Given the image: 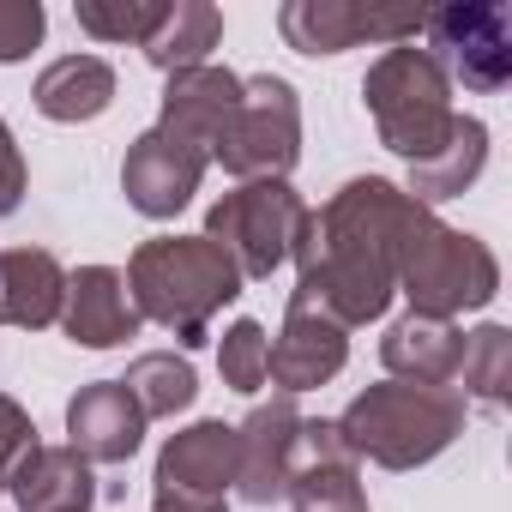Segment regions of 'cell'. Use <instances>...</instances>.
<instances>
[{
	"instance_id": "cell-1",
	"label": "cell",
	"mask_w": 512,
	"mask_h": 512,
	"mask_svg": "<svg viewBox=\"0 0 512 512\" xmlns=\"http://www.w3.org/2000/svg\"><path fill=\"white\" fill-rule=\"evenodd\" d=\"M428 205H416L398 181L386 175H356L344 181L320 211H308V229L296 241V302L320 308L326 320L368 326L392 308L398 296V247L416 229Z\"/></svg>"
},
{
	"instance_id": "cell-2",
	"label": "cell",
	"mask_w": 512,
	"mask_h": 512,
	"mask_svg": "<svg viewBox=\"0 0 512 512\" xmlns=\"http://www.w3.org/2000/svg\"><path fill=\"white\" fill-rule=\"evenodd\" d=\"M121 278H127V296H133L139 320H157L163 332H175L181 350H199L211 338V320L229 302H241V290H247L235 260L205 235H151V241H139Z\"/></svg>"
},
{
	"instance_id": "cell-3",
	"label": "cell",
	"mask_w": 512,
	"mask_h": 512,
	"mask_svg": "<svg viewBox=\"0 0 512 512\" xmlns=\"http://www.w3.org/2000/svg\"><path fill=\"white\" fill-rule=\"evenodd\" d=\"M464 434V392L458 386H404L380 380L356 392L338 416V440L350 458L380 464V470H416L434 464L452 440Z\"/></svg>"
},
{
	"instance_id": "cell-4",
	"label": "cell",
	"mask_w": 512,
	"mask_h": 512,
	"mask_svg": "<svg viewBox=\"0 0 512 512\" xmlns=\"http://www.w3.org/2000/svg\"><path fill=\"white\" fill-rule=\"evenodd\" d=\"M398 296L416 320H458L500 296V260L482 235H464L440 223L434 211L416 217V229L398 247Z\"/></svg>"
},
{
	"instance_id": "cell-5",
	"label": "cell",
	"mask_w": 512,
	"mask_h": 512,
	"mask_svg": "<svg viewBox=\"0 0 512 512\" xmlns=\"http://www.w3.org/2000/svg\"><path fill=\"white\" fill-rule=\"evenodd\" d=\"M362 103L374 115V133L392 157L422 163L446 145L458 109H452V79L446 67L416 49V43H392L380 49V61L362 73Z\"/></svg>"
},
{
	"instance_id": "cell-6",
	"label": "cell",
	"mask_w": 512,
	"mask_h": 512,
	"mask_svg": "<svg viewBox=\"0 0 512 512\" xmlns=\"http://www.w3.org/2000/svg\"><path fill=\"white\" fill-rule=\"evenodd\" d=\"M308 199L290 181H241L205 211V241H217L247 284L272 278L284 260H296V241L308 229Z\"/></svg>"
},
{
	"instance_id": "cell-7",
	"label": "cell",
	"mask_w": 512,
	"mask_h": 512,
	"mask_svg": "<svg viewBox=\"0 0 512 512\" xmlns=\"http://www.w3.org/2000/svg\"><path fill=\"white\" fill-rule=\"evenodd\" d=\"M302 157V103L296 85L278 73H253L241 79V103L229 115V127L211 145V163H223V175L235 181H284Z\"/></svg>"
},
{
	"instance_id": "cell-8",
	"label": "cell",
	"mask_w": 512,
	"mask_h": 512,
	"mask_svg": "<svg viewBox=\"0 0 512 512\" xmlns=\"http://www.w3.org/2000/svg\"><path fill=\"white\" fill-rule=\"evenodd\" d=\"M428 31V55L446 67V79L458 73L464 91L494 97L512 79V13L494 0H452V7L422 13Z\"/></svg>"
},
{
	"instance_id": "cell-9",
	"label": "cell",
	"mask_w": 512,
	"mask_h": 512,
	"mask_svg": "<svg viewBox=\"0 0 512 512\" xmlns=\"http://www.w3.org/2000/svg\"><path fill=\"white\" fill-rule=\"evenodd\" d=\"M278 31L296 55H344L362 43H416L422 13L404 7H362V0H284L278 7Z\"/></svg>"
},
{
	"instance_id": "cell-10",
	"label": "cell",
	"mask_w": 512,
	"mask_h": 512,
	"mask_svg": "<svg viewBox=\"0 0 512 512\" xmlns=\"http://www.w3.org/2000/svg\"><path fill=\"white\" fill-rule=\"evenodd\" d=\"M205 169H211L205 151H193L187 139H175V133H163V127H145V133L127 145V157H121V193H127V205H133L139 217L163 223V217H175V211L193 205Z\"/></svg>"
},
{
	"instance_id": "cell-11",
	"label": "cell",
	"mask_w": 512,
	"mask_h": 512,
	"mask_svg": "<svg viewBox=\"0 0 512 512\" xmlns=\"http://www.w3.org/2000/svg\"><path fill=\"white\" fill-rule=\"evenodd\" d=\"M302 410L296 398H272V404H253L247 422L235 428L241 434V476H235V494L247 506H272L290 494V476H296V452H302Z\"/></svg>"
},
{
	"instance_id": "cell-12",
	"label": "cell",
	"mask_w": 512,
	"mask_h": 512,
	"mask_svg": "<svg viewBox=\"0 0 512 512\" xmlns=\"http://www.w3.org/2000/svg\"><path fill=\"white\" fill-rule=\"evenodd\" d=\"M344 362H350V332H344L338 320H326L320 308H308V302L290 296L284 332H278L272 350H266V380H272L284 398H302V392L338 380Z\"/></svg>"
},
{
	"instance_id": "cell-13",
	"label": "cell",
	"mask_w": 512,
	"mask_h": 512,
	"mask_svg": "<svg viewBox=\"0 0 512 512\" xmlns=\"http://www.w3.org/2000/svg\"><path fill=\"white\" fill-rule=\"evenodd\" d=\"M241 476V434L229 422H193L163 440L151 494H187V500H229Z\"/></svg>"
},
{
	"instance_id": "cell-14",
	"label": "cell",
	"mask_w": 512,
	"mask_h": 512,
	"mask_svg": "<svg viewBox=\"0 0 512 512\" xmlns=\"http://www.w3.org/2000/svg\"><path fill=\"white\" fill-rule=\"evenodd\" d=\"M139 308L127 296V278L115 266H79L67 272V302H61V332L79 350H121L139 338Z\"/></svg>"
},
{
	"instance_id": "cell-15",
	"label": "cell",
	"mask_w": 512,
	"mask_h": 512,
	"mask_svg": "<svg viewBox=\"0 0 512 512\" xmlns=\"http://www.w3.org/2000/svg\"><path fill=\"white\" fill-rule=\"evenodd\" d=\"M145 440V410L121 380H91L67 404V446L85 464H127Z\"/></svg>"
},
{
	"instance_id": "cell-16",
	"label": "cell",
	"mask_w": 512,
	"mask_h": 512,
	"mask_svg": "<svg viewBox=\"0 0 512 512\" xmlns=\"http://www.w3.org/2000/svg\"><path fill=\"white\" fill-rule=\"evenodd\" d=\"M235 103H241V73L205 61V67H187V73H169V85H163V109H157V127L175 133V139H187L193 151L211 157V145H217V133L229 127Z\"/></svg>"
},
{
	"instance_id": "cell-17",
	"label": "cell",
	"mask_w": 512,
	"mask_h": 512,
	"mask_svg": "<svg viewBox=\"0 0 512 512\" xmlns=\"http://www.w3.org/2000/svg\"><path fill=\"white\" fill-rule=\"evenodd\" d=\"M284 500L296 512H368V494L356 482L350 446L338 440V422H302V452Z\"/></svg>"
},
{
	"instance_id": "cell-18",
	"label": "cell",
	"mask_w": 512,
	"mask_h": 512,
	"mask_svg": "<svg viewBox=\"0 0 512 512\" xmlns=\"http://www.w3.org/2000/svg\"><path fill=\"white\" fill-rule=\"evenodd\" d=\"M61 302H67V266L49 247L0 253V326L49 332V326H61Z\"/></svg>"
},
{
	"instance_id": "cell-19",
	"label": "cell",
	"mask_w": 512,
	"mask_h": 512,
	"mask_svg": "<svg viewBox=\"0 0 512 512\" xmlns=\"http://www.w3.org/2000/svg\"><path fill=\"white\" fill-rule=\"evenodd\" d=\"M7 494H13L19 512H91L97 506V476L73 446H43L37 440L13 464Z\"/></svg>"
},
{
	"instance_id": "cell-20",
	"label": "cell",
	"mask_w": 512,
	"mask_h": 512,
	"mask_svg": "<svg viewBox=\"0 0 512 512\" xmlns=\"http://www.w3.org/2000/svg\"><path fill=\"white\" fill-rule=\"evenodd\" d=\"M115 91H121V79H115V67L103 55H61V61H49L37 73L31 103H37V115H49L61 127H79V121L109 115Z\"/></svg>"
},
{
	"instance_id": "cell-21",
	"label": "cell",
	"mask_w": 512,
	"mask_h": 512,
	"mask_svg": "<svg viewBox=\"0 0 512 512\" xmlns=\"http://www.w3.org/2000/svg\"><path fill=\"white\" fill-rule=\"evenodd\" d=\"M458 356H464V332L446 320H392L380 338V362L392 380L404 386H452L458 380Z\"/></svg>"
},
{
	"instance_id": "cell-22",
	"label": "cell",
	"mask_w": 512,
	"mask_h": 512,
	"mask_svg": "<svg viewBox=\"0 0 512 512\" xmlns=\"http://www.w3.org/2000/svg\"><path fill=\"white\" fill-rule=\"evenodd\" d=\"M482 169H488V127H482L476 115H458L452 133H446V145H440L434 157L410 163L404 193L434 211V205H446V199H464V187H476Z\"/></svg>"
},
{
	"instance_id": "cell-23",
	"label": "cell",
	"mask_w": 512,
	"mask_h": 512,
	"mask_svg": "<svg viewBox=\"0 0 512 512\" xmlns=\"http://www.w3.org/2000/svg\"><path fill=\"white\" fill-rule=\"evenodd\" d=\"M217 43H223V13L211 0H169L163 25L139 49H145V61L157 73H187V67H205Z\"/></svg>"
},
{
	"instance_id": "cell-24",
	"label": "cell",
	"mask_w": 512,
	"mask_h": 512,
	"mask_svg": "<svg viewBox=\"0 0 512 512\" xmlns=\"http://www.w3.org/2000/svg\"><path fill=\"white\" fill-rule=\"evenodd\" d=\"M121 386H127L133 404L145 410V422L181 416V410H193V398H199V374H193V362L175 356V350H145V356H133V368H127Z\"/></svg>"
},
{
	"instance_id": "cell-25",
	"label": "cell",
	"mask_w": 512,
	"mask_h": 512,
	"mask_svg": "<svg viewBox=\"0 0 512 512\" xmlns=\"http://www.w3.org/2000/svg\"><path fill=\"white\" fill-rule=\"evenodd\" d=\"M458 380H464V398H482V404H506L512 398V332L506 326H476L464 332V356H458Z\"/></svg>"
},
{
	"instance_id": "cell-26",
	"label": "cell",
	"mask_w": 512,
	"mask_h": 512,
	"mask_svg": "<svg viewBox=\"0 0 512 512\" xmlns=\"http://www.w3.org/2000/svg\"><path fill=\"white\" fill-rule=\"evenodd\" d=\"M169 13V0H73V19L97 43H145Z\"/></svg>"
},
{
	"instance_id": "cell-27",
	"label": "cell",
	"mask_w": 512,
	"mask_h": 512,
	"mask_svg": "<svg viewBox=\"0 0 512 512\" xmlns=\"http://www.w3.org/2000/svg\"><path fill=\"white\" fill-rule=\"evenodd\" d=\"M266 350H272V338H266L260 320L223 326V338H217V374H223V386L253 398V392L266 386Z\"/></svg>"
},
{
	"instance_id": "cell-28",
	"label": "cell",
	"mask_w": 512,
	"mask_h": 512,
	"mask_svg": "<svg viewBox=\"0 0 512 512\" xmlns=\"http://www.w3.org/2000/svg\"><path fill=\"white\" fill-rule=\"evenodd\" d=\"M49 31V13H43V0H0V67H13L25 61Z\"/></svg>"
},
{
	"instance_id": "cell-29",
	"label": "cell",
	"mask_w": 512,
	"mask_h": 512,
	"mask_svg": "<svg viewBox=\"0 0 512 512\" xmlns=\"http://www.w3.org/2000/svg\"><path fill=\"white\" fill-rule=\"evenodd\" d=\"M31 446H37V422H31V410H25L19 398L0 392V488H7L13 464H19Z\"/></svg>"
},
{
	"instance_id": "cell-30",
	"label": "cell",
	"mask_w": 512,
	"mask_h": 512,
	"mask_svg": "<svg viewBox=\"0 0 512 512\" xmlns=\"http://www.w3.org/2000/svg\"><path fill=\"white\" fill-rule=\"evenodd\" d=\"M25 151H19V139H13V127L0 121V217H13L19 211V199H25Z\"/></svg>"
}]
</instances>
